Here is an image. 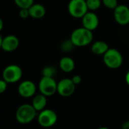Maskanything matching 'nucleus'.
Segmentation results:
<instances>
[{
    "instance_id": "7",
    "label": "nucleus",
    "mask_w": 129,
    "mask_h": 129,
    "mask_svg": "<svg viewBox=\"0 0 129 129\" xmlns=\"http://www.w3.org/2000/svg\"><path fill=\"white\" fill-rule=\"evenodd\" d=\"M58 119L56 113L50 109H44L37 114V121L40 126L50 128L53 126Z\"/></svg>"
},
{
    "instance_id": "3",
    "label": "nucleus",
    "mask_w": 129,
    "mask_h": 129,
    "mask_svg": "<svg viewBox=\"0 0 129 129\" xmlns=\"http://www.w3.org/2000/svg\"><path fill=\"white\" fill-rule=\"evenodd\" d=\"M103 56L104 64L109 69H118L123 63L122 54L116 48H109Z\"/></svg>"
},
{
    "instance_id": "2",
    "label": "nucleus",
    "mask_w": 129,
    "mask_h": 129,
    "mask_svg": "<svg viewBox=\"0 0 129 129\" xmlns=\"http://www.w3.org/2000/svg\"><path fill=\"white\" fill-rule=\"evenodd\" d=\"M37 116V111L33 108L32 104H24L21 105L16 110V120L23 125L31 122Z\"/></svg>"
},
{
    "instance_id": "16",
    "label": "nucleus",
    "mask_w": 129,
    "mask_h": 129,
    "mask_svg": "<svg viewBox=\"0 0 129 129\" xmlns=\"http://www.w3.org/2000/svg\"><path fill=\"white\" fill-rule=\"evenodd\" d=\"M109 49L108 44L103 41H96L91 45V51L95 55H103Z\"/></svg>"
},
{
    "instance_id": "20",
    "label": "nucleus",
    "mask_w": 129,
    "mask_h": 129,
    "mask_svg": "<svg viewBox=\"0 0 129 129\" xmlns=\"http://www.w3.org/2000/svg\"><path fill=\"white\" fill-rule=\"evenodd\" d=\"M34 0H14V3L20 8H29L33 5Z\"/></svg>"
},
{
    "instance_id": "8",
    "label": "nucleus",
    "mask_w": 129,
    "mask_h": 129,
    "mask_svg": "<svg viewBox=\"0 0 129 129\" xmlns=\"http://www.w3.org/2000/svg\"><path fill=\"white\" fill-rule=\"evenodd\" d=\"M75 84L71 79L65 78L61 79L57 84V93L64 98L71 96L75 91Z\"/></svg>"
},
{
    "instance_id": "9",
    "label": "nucleus",
    "mask_w": 129,
    "mask_h": 129,
    "mask_svg": "<svg viewBox=\"0 0 129 129\" xmlns=\"http://www.w3.org/2000/svg\"><path fill=\"white\" fill-rule=\"evenodd\" d=\"M113 17L116 23L121 26L129 23V8L125 5H119L113 11Z\"/></svg>"
},
{
    "instance_id": "18",
    "label": "nucleus",
    "mask_w": 129,
    "mask_h": 129,
    "mask_svg": "<svg viewBox=\"0 0 129 129\" xmlns=\"http://www.w3.org/2000/svg\"><path fill=\"white\" fill-rule=\"evenodd\" d=\"M75 45L72 43L71 39L65 40L61 44V50L64 52H70L75 48Z\"/></svg>"
},
{
    "instance_id": "25",
    "label": "nucleus",
    "mask_w": 129,
    "mask_h": 129,
    "mask_svg": "<svg viewBox=\"0 0 129 129\" xmlns=\"http://www.w3.org/2000/svg\"><path fill=\"white\" fill-rule=\"evenodd\" d=\"M122 128L123 129H129V120L125 122L122 124Z\"/></svg>"
},
{
    "instance_id": "6",
    "label": "nucleus",
    "mask_w": 129,
    "mask_h": 129,
    "mask_svg": "<svg viewBox=\"0 0 129 129\" xmlns=\"http://www.w3.org/2000/svg\"><path fill=\"white\" fill-rule=\"evenodd\" d=\"M57 84L54 78L43 76L39 82L38 88L42 94L51 97L57 92Z\"/></svg>"
},
{
    "instance_id": "11",
    "label": "nucleus",
    "mask_w": 129,
    "mask_h": 129,
    "mask_svg": "<svg viewBox=\"0 0 129 129\" xmlns=\"http://www.w3.org/2000/svg\"><path fill=\"white\" fill-rule=\"evenodd\" d=\"M81 20H82V26L92 32L95 30L99 26V23H100L99 17L97 15V14H95L93 11H88L81 18Z\"/></svg>"
},
{
    "instance_id": "26",
    "label": "nucleus",
    "mask_w": 129,
    "mask_h": 129,
    "mask_svg": "<svg viewBox=\"0 0 129 129\" xmlns=\"http://www.w3.org/2000/svg\"><path fill=\"white\" fill-rule=\"evenodd\" d=\"M125 82H126L127 85L129 86V70L127 72V73L125 75Z\"/></svg>"
},
{
    "instance_id": "23",
    "label": "nucleus",
    "mask_w": 129,
    "mask_h": 129,
    "mask_svg": "<svg viewBox=\"0 0 129 129\" xmlns=\"http://www.w3.org/2000/svg\"><path fill=\"white\" fill-rule=\"evenodd\" d=\"M7 86H8V83L3 79H0V94H3L6 91Z\"/></svg>"
},
{
    "instance_id": "28",
    "label": "nucleus",
    "mask_w": 129,
    "mask_h": 129,
    "mask_svg": "<svg viewBox=\"0 0 129 129\" xmlns=\"http://www.w3.org/2000/svg\"><path fill=\"white\" fill-rule=\"evenodd\" d=\"M2 40H3V38L2 37V36L0 35V48H2Z\"/></svg>"
},
{
    "instance_id": "12",
    "label": "nucleus",
    "mask_w": 129,
    "mask_h": 129,
    "mask_svg": "<svg viewBox=\"0 0 129 129\" xmlns=\"http://www.w3.org/2000/svg\"><path fill=\"white\" fill-rule=\"evenodd\" d=\"M19 45V40L16 36L8 35L3 38L2 43V49L6 52H11L15 51Z\"/></svg>"
},
{
    "instance_id": "14",
    "label": "nucleus",
    "mask_w": 129,
    "mask_h": 129,
    "mask_svg": "<svg viewBox=\"0 0 129 129\" xmlns=\"http://www.w3.org/2000/svg\"><path fill=\"white\" fill-rule=\"evenodd\" d=\"M28 9L30 17L33 19H40L46 14V8L41 4H33Z\"/></svg>"
},
{
    "instance_id": "1",
    "label": "nucleus",
    "mask_w": 129,
    "mask_h": 129,
    "mask_svg": "<svg viewBox=\"0 0 129 129\" xmlns=\"http://www.w3.org/2000/svg\"><path fill=\"white\" fill-rule=\"evenodd\" d=\"M71 41L75 47H84L90 45L94 39L93 32L82 27H78L73 30L70 37Z\"/></svg>"
},
{
    "instance_id": "13",
    "label": "nucleus",
    "mask_w": 129,
    "mask_h": 129,
    "mask_svg": "<svg viewBox=\"0 0 129 129\" xmlns=\"http://www.w3.org/2000/svg\"><path fill=\"white\" fill-rule=\"evenodd\" d=\"M46 98H47L46 96L42 94L41 93L33 96L31 104L33 107V108L37 111V113L46 109V107L47 104Z\"/></svg>"
},
{
    "instance_id": "24",
    "label": "nucleus",
    "mask_w": 129,
    "mask_h": 129,
    "mask_svg": "<svg viewBox=\"0 0 129 129\" xmlns=\"http://www.w3.org/2000/svg\"><path fill=\"white\" fill-rule=\"evenodd\" d=\"M71 80H72V82L75 84V85H78L81 84L82 79H81V77L79 75H75V76L71 78Z\"/></svg>"
},
{
    "instance_id": "30",
    "label": "nucleus",
    "mask_w": 129,
    "mask_h": 129,
    "mask_svg": "<svg viewBox=\"0 0 129 129\" xmlns=\"http://www.w3.org/2000/svg\"><path fill=\"white\" fill-rule=\"evenodd\" d=\"M128 120H129V119H128Z\"/></svg>"
},
{
    "instance_id": "4",
    "label": "nucleus",
    "mask_w": 129,
    "mask_h": 129,
    "mask_svg": "<svg viewBox=\"0 0 129 129\" xmlns=\"http://www.w3.org/2000/svg\"><path fill=\"white\" fill-rule=\"evenodd\" d=\"M23 76L21 68L16 64L7 66L2 72V79L8 84H14L21 80Z\"/></svg>"
},
{
    "instance_id": "22",
    "label": "nucleus",
    "mask_w": 129,
    "mask_h": 129,
    "mask_svg": "<svg viewBox=\"0 0 129 129\" xmlns=\"http://www.w3.org/2000/svg\"><path fill=\"white\" fill-rule=\"evenodd\" d=\"M19 16L22 19H26L28 17H30L29 9L28 8H20L19 11Z\"/></svg>"
},
{
    "instance_id": "5",
    "label": "nucleus",
    "mask_w": 129,
    "mask_h": 129,
    "mask_svg": "<svg viewBox=\"0 0 129 129\" xmlns=\"http://www.w3.org/2000/svg\"><path fill=\"white\" fill-rule=\"evenodd\" d=\"M68 11L71 17L82 18L89 10L86 0H70L68 4Z\"/></svg>"
},
{
    "instance_id": "21",
    "label": "nucleus",
    "mask_w": 129,
    "mask_h": 129,
    "mask_svg": "<svg viewBox=\"0 0 129 129\" xmlns=\"http://www.w3.org/2000/svg\"><path fill=\"white\" fill-rule=\"evenodd\" d=\"M102 3L106 8L113 10H114L119 5L118 0H102Z\"/></svg>"
},
{
    "instance_id": "27",
    "label": "nucleus",
    "mask_w": 129,
    "mask_h": 129,
    "mask_svg": "<svg viewBox=\"0 0 129 129\" xmlns=\"http://www.w3.org/2000/svg\"><path fill=\"white\" fill-rule=\"evenodd\" d=\"M3 26H4V23H3V20L0 18V31L3 28Z\"/></svg>"
},
{
    "instance_id": "29",
    "label": "nucleus",
    "mask_w": 129,
    "mask_h": 129,
    "mask_svg": "<svg viewBox=\"0 0 129 129\" xmlns=\"http://www.w3.org/2000/svg\"><path fill=\"white\" fill-rule=\"evenodd\" d=\"M97 129H110V128H106V127H101V128H97Z\"/></svg>"
},
{
    "instance_id": "10",
    "label": "nucleus",
    "mask_w": 129,
    "mask_h": 129,
    "mask_svg": "<svg viewBox=\"0 0 129 129\" xmlns=\"http://www.w3.org/2000/svg\"><path fill=\"white\" fill-rule=\"evenodd\" d=\"M36 91V86L35 83L30 80H24L21 82L17 87V92L19 95L24 98H30L33 97Z\"/></svg>"
},
{
    "instance_id": "17",
    "label": "nucleus",
    "mask_w": 129,
    "mask_h": 129,
    "mask_svg": "<svg viewBox=\"0 0 129 129\" xmlns=\"http://www.w3.org/2000/svg\"><path fill=\"white\" fill-rule=\"evenodd\" d=\"M86 3L88 8V10L94 11L99 9L101 6L102 0H86Z\"/></svg>"
},
{
    "instance_id": "15",
    "label": "nucleus",
    "mask_w": 129,
    "mask_h": 129,
    "mask_svg": "<svg viewBox=\"0 0 129 129\" xmlns=\"http://www.w3.org/2000/svg\"><path fill=\"white\" fill-rule=\"evenodd\" d=\"M59 68L65 73H71L75 70V60L68 56L63 57L59 60Z\"/></svg>"
},
{
    "instance_id": "19",
    "label": "nucleus",
    "mask_w": 129,
    "mask_h": 129,
    "mask_svg": "<svg viewBox=\"0 0 129 129\" xmlns=\"http://www.w3.org/2000/svg\"><path fill=\"white\" fill-rule=\"evenodd\" d=\"M56 73V70L52 66H46L42 70L43 76H45V77L53 78Z\"/></svg>"
}]
</instances>
